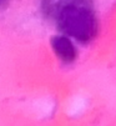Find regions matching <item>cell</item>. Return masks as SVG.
<instances>
[{
	"label": "cell",
	"mask_w": 116,
	"mask_h": 126,
	"mask_svg": "<svg viewBox=\"0 0 116 126\" xmlns=\"http://www.w3.org/2000/svg\"><path fill=\"white\" fill-rule=\"evenodd\" d=\"M63 31L80 41H89L96 32V21L85 0H46Z\"/></svg>",
	"instance_id": "1"
},
{
	"label": "cell",
	"mask_w": 116,
	"mask_h": 126,
	"mask_svg": "<svg viewBox=\"0 0 116 126\" xmlns=\"http://www.w3.org/2000/svg\"><path fill=\"white\" fill-rule=\"evenodd\" d=\"M52 47L56 55L65 63H71L76 58V51L72 43L64 36H56L52 39Z\"/></svg>",
	"instance_id": "2"
},
{
	"label": "cell",
	"mask_w": 116,
	"mask_h": 126,
	"mask_svg": "<svg viewBox=\"0 0 116 126\" xmlns=\"http://www.w3.org/2000/svg\"><path fill=\"white\" fill-rule=\"evenodd\" d=\"M0 1H1V0H0Z\"/></svg>",
	"instance_id": "3"
}]
</instances>
